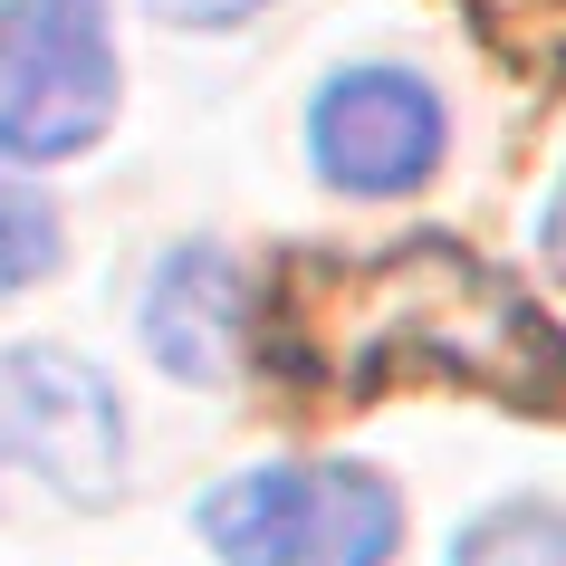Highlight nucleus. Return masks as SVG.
<instances>
[{
    "label": "nucleus",
    "instance_id": "7ed1b4c3",
    "mask_svg": "<svg viewBox=\"0 0 566 566\" xmlns=\"http://www.w3.org/2000/svg\"><path fill=\"white\" fill-rule=\"evenodd\" d=\"M125 96L106 0H0V154L67 164L106 145Z\"/></svg>",
    "mask_w": 566,
    "mask_h": 566
},
{
    "label": "nucleus",
    "instance_id": "f03ea898",
    "mask_svg": "<svg viewBox=\"0 0 566 566\" xmlns=\"http://www.w3.org/2000/svg\"><path fill=\"white\" fill-rule=\"evenodd\" d=\"M221 566H385L403 547V500L365 461H260L202 500Z\"/></svg>",
    "mask_w": 566,
    "mask_h": 566
},
{
    "label": "nucleus",
    "instance_id": "39448f33",
    "mask_svg": "<svg viewBox=\"0 0 566 566\" xmlns=\"http://www.w3.org/2000/svg\"><path fill=\"white\" fill-rule=\"evenodd\" d=\"M0 432L59 500L96 509L125 480V413L116 385L67 346H10L0 356Z\"/></svg>",
    "mask_w": 566,
    "mask_h": 566
},
{
    "label": "nucleus",
    "instance_id": "1a4fd4ad",
    "mask_svg": "<svg viewBox=\"0 0 566 566\" xmlns=\"http://www.w3.org/2000/svg\"><path fill=\"white\" fill-rule=\"evenodd\" d=\"M174 30H240V20H260L269 0H154Z\"/></svg>",
    "mask_w": 566,
    "mask_h": 566
},
{
    "label": "nucleus",
    "instance_id": "0eeeda50",
    "mask_svg": "<svg viewBox=\"0 0 566 566\" xmlns=\"http://www.w3.org/2000/svg\"><path fill=\"white\" fill-rule=\"evenodd\" d=\"M451 566H566V509L557 500H500L451 537Z\"/></svg>",
    "mask_w": 566,
    "mask_h": 566
},
{
    "label": "nucleus",
    "instance_id": "423d86ee",
    "mask_svg": "<svg viewBox=\"0 0 566 566\" xmlns=\"http://www.w3.org/2000/svg\"><path fill=\"white\" fill-rule=\"evenodd\" d=\"M260 336V289L250 269L221 250V240H182L164 250L145 289V356L174 375V385H221Z\"/></svg>",
    "mask_w": 566,
    "mask_h": 566
},
{
    "label": "nucleus",
    "instance_id": "6e6552de",
    "mask_svg": "<svg viewBox=\"0 0 566 566\" xmlns=\"http://www.w3.org/2000/svg\"><path fill=\"white\" fill-rule=\"evenodd\" d=\"M59 269V211L49 192H30L20 174H0V298H20Z\"/></svg>",
    "mask_w": 566,
    "mask_h": 566
},
{
    "label": "nucleus",
    "instance_id": "20e7f679",
    "mask_svg": "<svg viewBox=\"0 0 566 566\" xmlns=\"http://www.w3.org/2000/svg\"><path fill=\"white\" fill-rule=\"evenodd\" d=\"M442 145H451V116H442V96H432V77H413V67H394V59L336 67L327 87H317V106H307L317 174L336 192H365V202H394V192L432 182Z\"/></svg>",
    "mask_w": 566,
    "mask_h": 566
},
{
    "label": "nucleus",
    "instance_id": "9d476101",
    "mask_svg": "<svg viewBox=\"0 0 566 566\" xmlns=\"http://www.w3.org/2000/svg\"><path fill=\"white\" fill-rule=\"evenodd\" d=\"M537 250H547L557 279H566V182H557V202H547V221H537Z\"/></svg>",
    "mask_w": 566,
    "mask_h": 566
},
{
    "label": "nucleus",
    "instance_id": "f257e3e1",
    "mask_svg": "<svg viewBox=\"0 0 566 566\" xmlns=\"http://www.w3.org/2000/svg\"><path fill=\"white\" fill-rule=\"evenodd\" d=\"M317 269V260H307ZM336 289L327 317H289V336L307 346V375L336 385H394V375H432V385H500L528 394L557 346L537 327V307L509 289L490 260H471L461 240H394L375 269H317Z\"/></svg>",
    "mask_w": 566,
    "mask_h": 566
}]
</instances>
